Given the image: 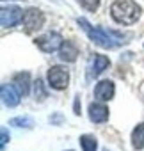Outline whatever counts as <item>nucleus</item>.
Wrapping results in <instances>:
<instances>
[{
	"label": "nucleus",
	"mask_w": 144,
	"mask_h": 151,
	"mask_svg": "<svg viewBox=\"0 0 144 151\" xmlns=\"http://www.w3.org/2000/svg\"><path fill=\"white\" fill-rule=\"evenodd\" d=\"M34 94H36V98H37V100H45V98H46V91H45L43 82H41L39 78L34 82Z\"/></svg>",
	"instance_id": "obj_16"
},
{
	"label": "nucleus",
	"mask_w": 144,
	"mask_h": 151,
	"mask_svg": "<svg viewBox=\"0 0 144 151\" xmlns=\"http://www.w3.org/2000/svg\"><path fill=\"white\" fill-rule=\"evenodd\" d=\"M114 93H116V87H114V82H110V80H102L94 87V98L100 100V101L112 100L114 98Z\"/></svg>",
	"instance_id": "obj_7"
},
{
	"label": "nucleus",
	"mask_w": 144,
	"mask_h": 151,
	"mask_svg": "<svg viewBox=\"0 0 144 151\" xmlns=\"http://www.w3.org/2000/svg\"><path fill=\"white\" fill-rule=\"evenodd\" d=\"M36 45L45 53H52L57 48H60L64 45V41H62V36L60 34H57V32H46L45 36H41V37L36 39Z\"/></svg>",
	"instance_id": "obj_4"
},
{
	"label": "nucleus",
	"mask_w": 144,
	"mask_h": 151,
	"mask_svg": "<svg viewBox=\"0 0 144 151\" xmlns=\"http://www.w3.org/2000/svg\"><path fill=\"white\" fill-rule=\"evenodd\" d=\"M110 16L121 25H132L140 16V6H137L133 0H116L110 6Z\"/></svg>",
	"instance_id": "obj_2"
},
{
	"label": "nucleus",
	"mask_w": 144,
	"mask_h": 151,
	"mask_svg": "<svg viewBox=\"0 0 144 151\" xmlns=\"http://www.w3.org/2000/svg\"><path fill=\"white\" fill-rule=\"evenodd\" d=\"M89 117L93 123H103L109 119V109L102 103H91L89 105Z\"/></svg>",
	"instance_id": "obj_9"
},
{
	"label": "nucleus",
	"mask_w": 144,
	"mask_h": 151,
	"mask_svg": "<svg viewBox=\"0 0 144 151\" xmlns=\"http://www.w3.org/2000/svg\"><path fill=\"white\" fill-rule=\"evenodd\" d=\"M13 84L22 96H27L29 89H30V75L29 73H16L13 78Z\"/></svg>",
	"instance_id": "obj_11"
},
{
	"label": "nucleus",
	"mask_w": 144,
	"mask_h": 151,
	"mask_svg": "<svg viewBox=\"0 0 144 151\" xmlns=\"http://www.w3.org/2000/svg\"><path fill=\"white\" fill-rule=\"evenodd\" d=\"M109 66H110L109 57H105V55H96V57H94V64H93V75L96 77V75L103 73Z\"/></svg>",
	"instance_id": "obj_13"
},
{
	"label": "nucleus",
	"mask_w": 144,
	"mask_h": 151,
	"mask_svg": "<svg viewBox=\"0 0 144 151\" xmlns=\"http://www.w3.org/2000/svg\"><path fill=\"white\" fill-rule=\"evenodd\" d=\"M7 140H9V135H7V130H6V128H2V140H0V142H2V149H4V146L7 144Z\"/></svg>",
	"instance_id": "obj_18"
},
{
	"label": "nucleus",
	"mask_w": 144,
	"mask_h": 151,
	"mask_svg": "<svg viewBox=\"0 0 144 151\" xmlns=\"http://www.w3.org/2000/svg\"><path fill=\"white\" fill-rule=\"evenodd\" d=\"M11 126H18V128H32L34 126V119L29 116H22V117H13L9 121Z\"/></svg>",
	"instance_id": "obj_14"
},
{
	"label": "nucleus",
	"mask_w": 144,
	"mask_h": 151,
	"mask_svg": "<svg viewBox=\"0 0 144 151\" xmlns=\"http://www.w3.org/2000/svg\"><path fill=\"white\" fill-rule=\"evenodd\" d=\"M77 55H78L77 45L71 43V41H64V45H62L60 50H59L60 60H64V62H73V60H77Z\"/></svg>",
	"instance_id": "obj_10"
},
{
	"label": "nucleus",
	"mask_w": 144,
	"mask_h": 151,
	"mask_svg": "<svg viewBox=\"0 0 144 151\" xmlns=\"http://www.w3.org/2000/svg\"><path fill=\"white\" fill-rule=\"evenodd\" d=\"M48 84L53 87V89H57V91H60V89H66L68 87V82H69V73L64 69V68H60V66H52L50 69H48Z\"/></svg>",
	"instance_id": "obj_3"
},
{
	"label": "nucleus",
	"mask_w": 144,
	"mask_h": 151,
	"mask_svg": "<svg viewBox=\"0 0 144 151\" xmlns=\"http://www.w3.org/2000/svg\"><path fill=\"white\" fill-rule=\"evenodd\" d=\"M20 93L16 91V87L14 86H9V84H4L2 86V101H4V105H7V107H16L18 103H20Z\"/></svg>",
	"instance_id": "obj_8"
},
{
	"label": "nucleus",
	"mask_w": 144,
	"mask_h": 151,
	"mask_svg": "<svg viewBox=\"0 0 144 151\" xmlns=\"http://www.w3.org/2000/svg\"><path fill=\"white\" fill-rule=\"evenodd\" d=\"M50 123H55V124H59V123H62V116H60V114H55V116H50Z\"/></svg>",
	"instance_id": "obj_19"
},
{
	"label": "nucleus",
	"mask_w": 144,
	"mask_h": 151,
	"mask_svg": "<svg viewBox=\"0 0 144 151\" xmlns=\"http://www.w3.org/2000/svg\"><path fill=\"white\" fill-rule=\"evenodd\" d=\"M78 2H80V6H82L84 9H87V11H96L98 6H100V0H78Z\"/></svg>",
	"instance_id": "obj_17"
},
{
	"label": "nucleus",
	"mask_w": 144,
	"mask_h": 151,
	"mask_svg": "<svg viewBox=\"0 0 144 151\" xmlns=\"http://www.w3.org/2000/svg\"><path fill=\"white\" fill-rule=\"evenodd\" d=\"M22 23H23V27H25V32L30 34V32L39 30V29L43 27V23H45V16H43V13H41L39 9L30 7L29 11H25Z\"/></svg>",
	"instance_id": "obj_5"
},
{
	"label": "nucleus",
	"mask_w": 144,
	"mask_h": 151,
	"mask_svg": "<svg viewBox=\"0 0 144 151\" xmlns=\"http://www.w3.org/2000/svg\"><path fill=\"white\" fill-rule=\"evenodd\" d=\"M77 23L86 30V34L89 36V39H91L94 45L102 46V48H109V50H112V48L119 46L121 43H125L121 34H117V32H114V30L102 29V27H93L86 18H78Z\"/></svg>",
	"instance_id": "obj_1"
},
{
	"label": "nucleus",
	"mask_w": 144,
	"mask_h": 151,
	"mask_svg": "<svg viewBox=\"0 0 144 151\" xmlns=\"http://www.w3.org/2000/svg\"><path fill=\"white\" fill-rule=\"evenodd\" d=\"M23 11L18 7V6H9V7H4L2 13H0V22H2V27L9 29V27H14L18 25L22 20H23Z\"/></svg>",
	"instance_id": "obj_6"
},
{
	"label": "nucleus",
	"mask_w": 144,
	"mask_h": 151,
	"mask_svg": "<svg viewBox=\"0 0 144 151\" xmlns=\"http://www.w3.org/2000/svg\"><path fill=\"white\" fill-rule=\"evenodd\" d=\"M75 114H77V116L80 114V98H78V96L75 98Z\"/></svg>",
	"instance_id": "obj_20"
},
{
	"label": "nucleus",
	"mask_w": 144,
	"mask_h": 151,
	"mask_svg": "<svg viewBox=\"0 0 144 151\" xmlns=\"http://www.w3.org/2000/svg\"><path fill=\"white\" fill-rule=\"evenodd\" d=\"M80 144H82L84 151H96V147H98V142H96V139L93 135H82Z\"/></svg>",
	"instance_id": "obj_15"
},
{
	"label": "nucleus",
	"mask_w": 144,
	"mask_h": 151,
	"mask_svg": "<svg viewBox=\"0 0 144 151\" xmlns=\"http://www.w3.org/2000/svg\"><path fill=\"white\" fill-rule=\"evenodd\" d=\"M132 146L135 149H142L144 147V123L137 124L135 130L132 132Z\"/></svg>",
	"instance_id": "obj_12"
}]
</instances>
